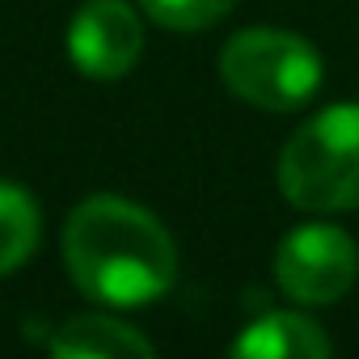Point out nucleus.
Segmentation results:
<instances>
[{
  "label": "nucleus",
  "instance_id": "1",
  "mask_svg": "<svg viewBox=\"0 0 359 359\" xmlns=\"http://www.w3.org/2000/svg\"><path fill=\"white\" fill-rule=\"evenodd\" d=\"M64 266L89 300L144 309L173 287L177 245L148 208L123 195H89L68 212Z\"/></svg>",
  "mask_w": 359,
  "mask_h": 359
},
{
  "label": "nucleus",
  "instance_id": "2",
  "mask_svg": "<svg viewBox=\"0 0 359 359\" xmlns=\"http://www.w3.org/2000/svg\"><path fill=\"white\" fill-rule=\"evenodd\" d=\"M279 191L296 212H359V102H338L300 123L275 165Z\"/></svg>",
  "mask_w": 359,
  "mask_h": 359
},
{
  "label": "nucleus",
  "instance_id": "3",
  "mask_svg": "<svg viewBox=\"0 0 359 359\" xmlns=\"http://www.w3.org/2000/svg\"><path fill=\"white\" fill-rule=\"evenodd\" d=\"M321 76H325L321 51L292 30L250 26L220 47L224 89L254 110L292 114L317 97Z\"/></svg>",
  "mask_w": 359,
  "mask_h": 359
},
{
  "label": "nucleus",
  "instance_id": "4",
  "mask_svg": "<svg viewBox=\"0 0 359 359\" xmlns=\"http://www.w3.org/2000/svg\"><path fill=\"white\" fill-rule=\"evenodd\" d=\"M359 250L355 237L338 224H300L275 245V283L287 300L321 309L342 300L355 287Z\"/></svg>",
  "mask_w": 359,
  "mask_h": 359
},
{
  "label": "nucleus",
  "instance_id": "5",
  "mask_svg": "<svg viewBox=\"0 0 359 359\" xmlns=\"http://www.w3.org/2000/svg\"><path fill=\"white\" fill-rule=\"evenodd\" d=\"M144 55V22L127 0H85L68 22V60L89 81H118Z\"/></svg>",
  "mask_w": 359,
  "mask_h": 359
},
{
  "label": "nucleus",
  "instance_id": "6",
  "mask_svg": "<svg viewBox=\"0 0 359 359\" xmlns=\"http://www.w3.org/2000/svg\"><path fill=\"white\" fill-rule=\"evenodd\" d=\"M330 351H334V342H330L325 325L313 321L309 313H292V309L254 317L229 342V355H237V359H325Z\"/></svg>",
  "mask_w": 359,
  "mask_h": 359
},
{
  "label": "nucleus",
  "instance_id": "7",
  "mask_svg": "<svg viewBox=\"0 0 359 359\" xmlns=\"http://www.w3.org/2000/svg\"><path fill=\"white\" fill-rule=\"evenodd\" d=\"M51 355L55 359H152L156 346L118 317L81 313L51 334Z\"/></svg>",
  "mask_w": 359,
  "mask_h": 359
},
{
  "label": "nucleus",
  "instance_id": "8",
  "mask_svg": "<svg viewBox=\"0 0 359 359\" xmlns=\"http://www.w3.org/2000/svg\"><path fill=\"white\" fill-rule=\"evenodd\" d=\"M39 237H43V212L34 195L0 177V275L26 266L39 250Z\"/></svg>",
  "mask_w": 359,
  "mask_h": 359
},
{
  "label": "nucleus",
  "instance_id": "9",
  "mask_svg": "<svg viewBox=\"0 0 359 359\" xmlns=\"http://www.w3.org/2000/svg\"><path fill=\"white\" fill-rule=\"evenodd\" d=\"M237 0H140V9L148 22L165 26V30H177V34H195V30H208L216 22H224L233 13Z\"/></svg>",
  "mask_w": 359,
  "mask_h": 359
}]
</instances>
